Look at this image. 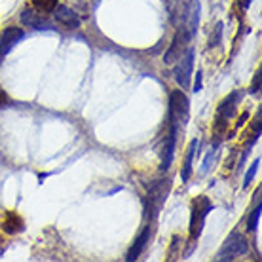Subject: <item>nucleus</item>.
Returning <instances> with one entry per match:
<instances>
[{
  "label": "nucleus",
  "mask_w": 262,
  "mask_h": 262,
  "mask_svg": "<svg viewBox=\"0 0 262 262\" xmlns=\"http://www.w3.org/2000/svg\"><path fill=\"white\" fill-rule=\"evenodd\" d=\"M239 99H242V92L230 93L228 97L223 99V103H221L219 108H216L215 124H213V133H215V141H213V143H215V148L224 139V133H226V127H228V122L236 116Z\"/></svg>",
  "instance_id": "obj_1"
},
{
  "label": "nucleus",
  "mask_w": 262,
  "mask_h": 262,
  "mask_svg": "<svg viewBox=\"0 0 262 262\" xmlns=\"http://www.w3.org/2000/svg\"><path fill=\"white\" fill-rule=\"evenodd\" d=\"M190 118V103L184 95L183 90H173L169 93V106H167V120L169 127L175 131H181L186 127Z\"/></svg>",
  "instance_id": "obj_2"
},
{
  "label": "nucleus",
  "mask_w": 262,
  "mask_h": 262,
  "mask_svg": "<svg viewBox=\"0 0 262 262\" xmlns=\"http://www.w3.org/2000/svg\"><path fill=\"white\" fill-rule=\"evenodd\" d=\"M213 211V203L209 202L207 196H198L192 202V215H190V243H196L198 237L202 236L203 226H205V219Z\"/></svg>",
  "instance_id": "obj_3"
},
{
  "label": "nucleus",
  "mask_w": 262,
  "mask_h": 262,
  "mask_svg": "<svg viewBox=\"0 0 262 262\" xmlns=\"http://www.w3.org/2000/svg\"><path fill=\"white\" fill-rule=\"evenodd\" d=\"M249 251V242L245 239V236L243 234H239V232H232L228 237H226V242L223 243V247H221V251L216 253L215 260L216 262H223V260H234V258H237V256L245 255Z\"/></svg>",
  "instance_id": "obj_4"
},
{
  "label": "nucleus",
  "mask_w": 262,
  "mask_h": 262,
  "mask_svg": "<svg viewBox=\"0 0 262 262\" xmlns=\"http://www.w3.org/2000/svg\"><path fill=\"white\" fill-rule=\"evenodd\" d=\"M171 190V181L169 179H162V181H156V183L150 186V190H148V198H146V202H148V215H150V221H154L158 215H160V211L164 207L165 200H167V194Z\"/></svg>",
  "instance_id": "obj_5"
},
{
  "label": "nucleus",
  "mask_w": 262,
  "mask_h": 262,
  "mask_svg": "<svg viewBox=\"0 0 262 262\" xmlns=\"http://www.w3.org/2000/svg\"><path fill=\"white\" fill-rule=\"evenodd\" d=\"M192 40V34L184 29V25H179L177 27V33L173 36V42H171L169 50L165 52V63L171 65V63H175L179 61V57L183 55L186 50H188V42Z\"/></svg>",
  "instance_id": "obj_6"
},
{
  "label": "nucleus",
  "mask_w": 262,
  "mask_h": 262,
  "mask_svg": "<svg viewBox=\"0 0 262 262\" xmlns=\"http://www.w3.org/2000/svg\"><path fill=\"white\" fill-rule=\"evenodd\" d=\"M192 69H194V50L188 48L186 52L179 57V63L175 67V80L181 85V90H188L190 88Z\"/></svg>",
  "instance_id": "obj_7"
},
{
  "label": "nucleus",
  "mask_w": 262,
  "mask_h": 262,
  "mask_svg": "<svg viewBox=\"0 0 262 262\" xmlns=\"http://www.w3.org/2000/svg\"><path fill=\"white\" fill-rule=\"evenodd\" d=\"M23 36H25L23 29H19V27H6V29L0 33V57L8 55L10 50H12Z\"/></svg>",
  "instance_id": "obj_8"
},
{
  "label": "nucleus",
  "mask_w": 262,
  "mask_h": 262,
  "mask_svg": "<svg viewBox=\"0 0 262 262\" xmlns=\"http://www.w3.org/2000/svg\"><path fill=\"white\" fill-rule=\"evenodd\" d=\"M177 135L179 131L171 129L167 131V135L164 139V144H162V165H160V169L162 171H167L173 164V156H175V146H177Z\"/></svg>",
  "instance_id": "obj_9"
},
{
  "label": "nucleus",
  "mask_w": 262,
  "mask_h": 262,
  "mask_svg": "<svg viewBox=\"0 0 262 262\" xmlns=\"http://www.w3.org/2000/svg\"><path fill=\"white\" fill-rule=\"evenodd\" d=\"M183 25L188 33L194 36L198 33V25H200V0H188V6L184 12Z\"/></svg>",
  "instance_id": "obj_10"
},
{
  "label": "nucleus",
  "mask_w": 262,
  "mask_h": 262,
  "mask_svg": "<svg viewBox=\"0 0 262 262\" xmlns=\"http://www.w3.org/2000/svg\"><path fill=\"white\" fill-rule=\"evenodd\" d=\"M188 6V0H165V8H167V15H169V23L173 27L183 25V17Z\"/></svg>",
  "instance_id": "obj_11"
},
{
  "label": "nucleus",
  "mask_w": 262,
  "mask_h": 262,
  "mask_svg": "<svg viewBox=\"0 0 262 262\" xmlns=\"http://www.w3.org/2000/svg\"><path fill=\"white\" fill-rule=\"evenodd\" d=\"M53 12H55V19L59 21L63 27H67V29H78L80 27L78 13L71 10L69 6H57Z\"/></svg>",
  "instance_id": "obj_12"
},
{
  "label": "nucleus",
  "mask_w": 262,
  "mask_h": 262,
  "mask_svg": "<svg viewBox=\"0 0 262 262\" xmlns=\"http://www.w3.org/2000/svg\"><path fill=\"white\" fill-rule=\"evenodd\" d=\"M21 21H23L29 29H36V31H42L44 27H48L46 13L36 12L34 8H27V10H23V12H21Z\"/></svg>",
  "instance_id": "obj_13"
},
{
  "label": "nucleus",
  "mask_w": 262,
  "mask_h": 262,
  "mask_svg": "<svg viewBox=\"0 0 262 262\" xmlns=\"http://www.w3.org/2000/svg\"><path fill=\"white\" fill-rule=\"evenodd\" d=\"M148 242H150V226H146V228L141 232V236L135 239V243L131 245V249L127 251V255H125V260H127V262L137 260L139 256H141V253L146 249Z\"/></svg>",
  "instance_id": "obj_14"
},
{
  "label": "nucleus",
  "mask_w": 262,
  "mask_h": 262,
  "mask_svg": "<svg viewBox=\"0 0 262 262\" xmlns=\"http://www.w3.org/2000/svg\"><path fill=\"white\" fill-rule=\"evenodd\" d=\"M198 146H200V141L194 139L188 146V150H186V156H184V164H183V171H181V181L186 183L192 175V164H194V156H196V150Z\"/></svg>",
  "instance_id": "obj_15"
},
{
  "label": "nucleus",
  "mask_w": 262,
  "mask_h": 262,
  "mask_svg": "<svg viewBox=\"0 0 262 262\" xmlns=\"http://www.w3.org/2000/svg\"><path fill=\"white\" fill-rule=\"evenodd\" d=\"M23 226L25 224H23V221H21V216L17 213H8L6 219L0 224V228L4 230L6 234H17V232L23 230Z\"/></svg>",
  "instance_id": "obj_16"
},
{
  "label": "nucleus",
  "mask_w": 262,
  "mask_h": 262,
  "mask_svg": "<svg viewBox=\"0 0 262 262\" xmlns=\"http://www.w3.org/2000/svg\"><path fill=\"white\" fill-rule=\"evenodd\" d=\"M59 4V0H33V8L40 13H50L53 12Z\"/></svg>",
  "instance_id": "obj_17"
},
{
  "label": "nucleus",
  "mask_w": 262,
  "mask_h": 262,
  "mask_svg": "<svg viewBox=\"0 0 262 262\" xmlns=\"http://www.w3.org/2000/svg\"><path fill=\"white\" fill-rule=\"evenodd\" d=\"M223 31H224V23L219 21L209 34V48H219L223 44Z\"/></svg>",
  "instance_id": "obj_18"
},
{
  "label": "nucleus",
  "mask_w": 262,
  "mask_h": 262,
  "mask_svg": "<svg viewBox=\"0 0 262 262\" xmlns=\"http://www.w3.org/2000/svg\"><path fill=\"white\" fill-rule=\"evenodd\" d=\"M260 209H262V205L260 203H256V209H253L249 221H247V230H249V232H255L256 226H258V221H260Z\"/></svg>",
  "instance_id": "obj_19"
},
{
  "label": "nucleus",
  "mask_w": 262,
  "mask_h": 262,
  "mask_svg": "<svg viewBox=\"0 0 262 262\" xmlns=\"http://www.w3.org/2000/svg\"><path fill=\"white\" fill-rule=\"evenodd\" d=\"M181 243L183 239L179 236H173V243H171V249H169V255H167V260H177L179 256H181Z\"/></svg>",
  "instance_id": "obj_20"
},
{
  "label": "nucleus",
  "mask_w": 262,
  "mask_h": 262,
  "mask_svg": "<svg viewBox=\"0 0 262 262\" xmlns=\"http://www.w3.org/2000/svg\"><path fill=\"white\" fill-rule=\"evenodd\" d=\"M258 165H260V158H256V162L249 167V171H247V175H245V181H243V186H249V184H251L253 177H255L256 171H258Z\"/></svg>",
  "instance_id": "obj_21"
},
{
  "label": "nucleus",
  "mask_w": 262,
  "mask_h": 262,
  "mask_svg": "<svg viewBox=\"0 0 262 262\" xmlns=\"http://www.w3.org/2000/svg\"><path fill=\"white\" fill-rule=\"evenodd\" d=\"M260 92V71L256 72L255 80H253V85H251V93H258Z\"/></svg>",
  "instance_id": "obj_22"
},
{
  "label": "nucleus",
  "mask_w": 262,
  "mask_h": 262,
  "mask_svg": "<svg viewBox=\"0 0 262 262\" xmlns=\"http://www.w3.org/2000/svg\"><path fill=\"white\" fill-rule=\"evenodd\" d=\"M213 154H215V150H211L209 154H207V158H205V162H203L202 173H207V171H209V162L213 160Z\"/></svg>",
  "instance_id": "obj_23"
},
{
  "label": "nucleus",
  "mask_w": 262,
  "mask_h": 262,
  "mask_svg": "<svg viewBox=\"0 0 262 262\" xmlns=\"http://www.w3.org/2000/svg\"><path fill=\"white\" fill-rule=\"evenodd\" d=\"M202 90V72H196V84H194V92H200Z\"/></svg>",
  "instance_id": "obj_24"
},
{
  "label": "nucleus",
  "mask_w": 262,
  "mask_h": 262,
  "mask_svg": "<svg viewBox=\"0 0 262 262\" xmlns=\"http://www.w3.org/2000/svg\"><path fill=\"white\" fill-rule=\"evenodd\" d=\"M8 103V97H6V93H4V90H0V108L6 105Z\"/></svg>",
  "instance_id": "obj_25"
},
{
  "label": "nucleus",
  "mask_w": 262,
  "mask_h": 262,
  "mask_svg": "<svg viewBox=\"0 0 262 262\" xmlns=\"http://www.w3.org/2000/svg\"><path fill=\"white\" fill-rule=\"evenodd\" d=\"M251 2H253V0H243V8H247L251 4Z\"/></svg>",
  "instance_id": "obj_26"
}]
</instances>
